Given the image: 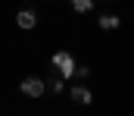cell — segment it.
Listing matches in <instances>:
<instances>
[{"instance_id":"cell-1","label":"cell","mask_w":134,"mask_h":116,"mask_svg":"<svg viewBox=\"0 0 134 116\" xmlns=\"http://www.w3.org/2000/svg\"><path fill=\"white\" fill-rule=\"evenodd\" d=\"M50 63L59 69V75L66 78V82H72V78H75V69H78V63H75V57H72L69 50H56V53L50 57Z\"/></svg>"},{"instance_id":"cell-2","label":"cell","mask_w":134,"mask_h":116,"mask_svg":"<svg viewBox=\"0 0 134 116\" xmlns=\"http://www.w3.org/2000/svg\"><path fill=\"white\" fill-rule=\"evenodd\" d=\"M19 91H22L25 97H34V100H37V97H44V94H47V82H44V78H37V75H25L22 82H19Z\"/></svg>"},{"instance_id":"cell-6","label":"cell","mask_w":134,"mask_h":116,"mask_svg":"<svg viewBox=\"0 0 134 116\" xmlns=\"http://www.w3.org/2000/svg\"><path fill=\"white\" fill-rule=\"evenodd\" d=\"M66 88H69V82H66L63 75H50V78H47V91H53V94H63Z\"/></svg>"},{"instance_id":"cell-7","label":"cell","mask_w":134,"mask_h":116,"mask_svg":"<svg viewBox=\"0 0 134 116\" xmlns=\"http://www.w3.org/2000/svg\"><path fill=\"white\" fill-rule=\"evenodd\" d=\"M69 6H72L75 13H91V9H94V0H69Z\"/></svg>"},{"instance_id":"cell-3","label":"cell","mask_w":134,"mask_h":116,"mask_svg":"<svg viewBox=\"0 0 134 116\" xmlns=\"http://www.w3.org/2000/svg\"><path fill=\"white\" fill-rule=\"evenodd\" d=\"M69 97H72L75 104H81V107H91V104H94V91H91L87 85H69Z\"/></svg>"},{"instance_id":"cell-8","label":"cell","mask_w":134,"mask_h":116,"mask_svg":"<svg viewBox=\"0 0 134 116\" xmlns=\"http://www.w3.org/2000/svg\"><path fill=\"white\" fill-rule=\"evenodd\" d=\"M75 78H78V82H81V85H84V82H87V78H91V69H87V66H81V63H78V69H75Z\"/></svg>"},{"instance_id":"cell-5","label":"cell","mask_w":134,"mask_h":116,"mask_svg":"<svg viewBox=\"0 0 134 116\" xmlns=\"http://www.w3.org/2000/svg\"><path fill=\"white\" fill-rule=\"evenodd\" d=\"M97 25H100L103 32H115V28H122V19L115 13H103L100 19H97Z\"/></svg>"},{"instance_id":"cell-4","label":"cell","mask_w":134,"mask_h":116,"mask_svg":"<svg viewBox=\"0 0 134 116\" xmlns=\"http://www.w3.org/2000/svg\"><path fill=\"white\" fill-rule=\"evenodd\" d=\"M16 25L25 28V32L34 28V25H37V13H34V9H19V13H16Z\"/></svg>"}]
</instances>
